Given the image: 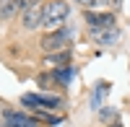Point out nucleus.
Masks as SVG:
<instances>
[{"label": "nucleus", "instance_id": "nucleus-12", "mask_svg": "<svg viewBox=\"0 0 130 127\" xmlns=\"http://www.w3.org/2000/svg\"><path fill=\"white\" fill-rule=\"evenodd\" d=\"M18 8H21V3H18V0H5V3H3V8H0V18H10Z\"/></svg>", "mask_w": 130, "mask_h": 127}, {"label": "nucleus", "instance_id": "nucleus-10", "mask_svg": "<svg viewBox=\"0 0 130 127\" xmlns=\"http://www.w3.org/2000/svg\"><path fill=\"white\" fill-rule=\"evenodd\" d=\"M73 75H75L73 65H60V68H55V70H52V78H55V80H60L62 86H70Z\"/></svg>", "mask_w": 130, "mask_h": 127}, {"label": "nucleus", "instance_id": "nucleus-5", "mask_svg": "<svg viewBox=\"0 0 130 127\" xmlns=\"http://www.w3.org/2000/svg\"><path fill=\"white\" fill-rule=\"evenodd\" d=\"M91 39L96 41L99 47H115L120 41V29L109 26V29H91Z\"/></svg>", "mask_w": 130, "mask_h": 127}, {"label": "nucleus", "instance_id": "nucleus-13", "mask_svg": "<svg viewBox=\"0 0 130 127\" xmlns=\"http://www.w3.org/2000/svg\"><path fill=\"white\" fill-rule=\"evenodd\" d=\"M37 122H44V124H60L62 117L60 114H47V112H37Z\"/></svg>", "mask_w": 130, "mask_h": 127}, {"label": "nucleus", "instance_id": "nucleus-8", "mask_svg": "<svg viewBox=\"0 0 130 127\" xmlns=\"http://www.w3.org/2000/svg\"><path fill=\"white\" fill-rule=\"evenodd\" d=\"M109 83L107 80H96L94 83V91H91V109H102V101L107 99V93H109Z\"/></svg>", "mask_w": 130, "mask_h": 127}, {"label": "nucleus", "instance_id": "nucleus-11", "mask_svg": "<svg viewBox=\"0 0 130 127\" xmlns=\"http://www.w3.org/2000/svg\"><path fill=\"white\" fill-rule=\"evenodd\" d=\"M70 49H60V52H52V55H47V65H70Z\"/></svg>", "mask_w": 130, "mask_h": 127}, {"label": "nucleus", "instance_id": "nucleus-6", "mask_svg": "<svg viewBox=\"0 0 130 127\" xmlns=\"http://www.w3.org/2000/svg\"><path fill=\"white\" fill-rule=\"evenodd\" d=\"M42 18H44V8L42 5H29V8H24V13H21V26L31 31V29L42 26Z\"/></svg>", "mask_w": 130, "mask_h": 127}, {"label": "nucleus", "instance_id": "nucleus-2", "mask_svg": "<svg viewBox=\"0 0 130 127\" xmlns=\"http://www.w3.org/2000/svg\"><path fill=\"white\" fill-rule=\"evenodd\" d=\"M44 8V18H42V26H44L47 31H55L60 29V24L65 18L70 16V3H65V0H50Z\"/></svg>", "mask_w": 130, "mask_h": 127}, {"label": "nucleus", "instance_id": "nucleus-14", "mask_svg": "<svg viewBox=\"0 0 130 127\" xmlns=\"http://www.w3.org/2000/svg\"><path fill=\"white\" fill-rule=\"evenodd\" d=\"M99 117H102L104 122H109V119L115 117V109H102V112H99Z\"/></svg>", "mask_w": 130, "mask_h": 127}, {"label": "nucleus", "instance_id": "nucleus-9", "mask_svg": "<svg viewBox=\"0 0 130 127\" xmlns=\"http://www.w3.org/2000/svg\"><path fill=\"white\" fill-rule=\"evenodd\" d=\"M78 5H83L86 10H96V8H115L120 10L122 8V0H75Z\"/></svg>", "mask_w": 130, "mask_h": 127}, {"label": "nucleus", "instance_id": "nucleus-3", "mask_svg": "<svg viewBox=\"0 0 130 127\" xmlns=\"http://www.w3.org/2000/svg\"><path fill=\"white\" fill-rule=\"evenodd\" d=\"M21 104L37 109V112H47V109H57L62 99L60 96H52V93H24L21 96Z\"/></svg>", "mask_w": 130, "mask_h": 127}, {"label": "nucleus", "instance_id": "nucleus-16", "mask_svg": "<svg viewBox=\"0 0 130 127\" xmlns=\"http://www.w3.org/2000/svg\"><path fill=\"white\" fill-rule=\"evenodd\" d=\"M112 127H120V122H115V124H112Z\"/></svg>", "mask_w": 130, "mask_h": 127}, {"label": "nucleus", "instance_id": "nucleus-7", "mask_svg": "<svg viewBox=\"0 0 130 127\" xmlns=\"http://www.w3.org/2000/svg\"><path fill=\"white\" fill-rule=\"evenodd\" d=\"M3 119L8 127H39V122L34 117H29V114H21V112H10L5 109L3 112Z\"/></svg>", "mask_w": 130, "mask_h": 127}, {"label": "nucleus", "instance_id": "nucleus-1", "mask_svg": "<svg viewBox=\"0 0 130 127\" xmlns=\"http://www.w3.org/2000/svg\"><path fill=\"white\" fill-rule=\"evenodd\" d=\"M73 36H75V26H60V29H55V31H47L44 36H42V49L44 52H60V49H68V44L73 41Z\"/></svg>", "mask_w": 130, "mask_h": 127}, {"label": "nucleus", "instance_id": "nucleus-15", "mask_svg": "<svg viewBox=\"0 0 130 127\" xmlns=\"http://www.w3.org/2000/svg\"><path fill=\"white\" fill-rule=\"evenodd\" d=\"M18 3H21V8H29V5H37L39 0H18Z\"/></svg>", "mask_w": 130, "mask_h": 127}, {"label": "nucleus", "instance_id": "nucleus-17", "mask_svg": "<svg viewBox=\"0 0 130 127\" xmlns=\"http://www.w3.org/2000/svg\"><path fill=\"white\" fill-rule=\"evenodd\" d=\"M0 127H8V124H0Z\"/></svg>", "mask_w": 130, "mask_h": 127}, {"label": "nucleus", "instance_id": "nucleus-4", "mask_svg": "<svg viewBox=\"0 0 130 127\" xmlns=\"http://www.w3.org/2000/svg\"><path fill=\"white\" fill-rule=\"evenodd\" d=\"M83 18H86V24H89V31H91V29H109V26H117L115 13H109V10H86Z\"/></svg>", "mask_w": 130, "mask_h": 127}]
</instances>
